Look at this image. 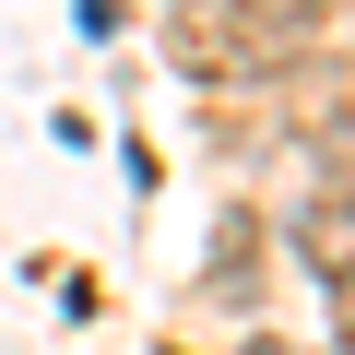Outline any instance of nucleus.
<instances>
[{
	"label": "nucleus",
	"instance_id": "obj_1",
	"mask_svg": "<svg viewBox=\"0 0 355 355\" xmlns=\"http://www.w3.org/2000/svg\"><path fill=\"white\" fill-rule=\"evenodd\" d=\"M237 12H249V36H320L343 0H237Z\"/></svg>",
	"mask_w": 355,
	"mask_h": 355
}]
</instances>
